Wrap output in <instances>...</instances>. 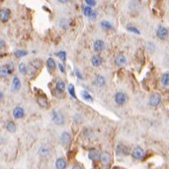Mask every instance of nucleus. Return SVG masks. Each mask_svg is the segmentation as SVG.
<instances>
[{
  "mask_svg": "<svg viewBox=\"0 0 169 169\" xmlns=\"http://www.w3.org/2000/svg\"><path fill=\"white\" fill-rule=\"evenodd\" d=\"M127 100H128V97H127L126 94L123 93V92H118V93H116V95H115V102L120 106L126 104Z\"/></svg>",
  "mask_w": 169,
  "mask_h": 169,
  "instance_id": "obj_1",
  "label": "nucleus"
},
{
  "mask_svg": "<svg viewBox=\"0 0 169 169\" xmlns=\"http://www.w3.org/2000/svg\"><path fill=\"white\" fill-rule=\"evenodd\" d=\"M51 119H53V123L56 125H62L64 123V118L60 112L53 111V115H51Z\"/></svg>",
  "mask_w": 169,
  "mask_h": 169,
  "instance_id": "obj_2",
  "label": "nucleus"
},
{
  "mask_svg": "<svg viewBox=\"0 0 169 169\" xmlns=\"http://www.w3.org/2000/svg\"><path fill=\"white\" fill-rule=\"evenodd\" d=\"M160 102H161V97H160L159 94L153 93L151 96H150V98H149L150 106H152V107H156V106L159 105Z\"/></svg>",
  "mask_w": 169,
  "mask_h": 169,
  "instance_id": "obj_3",
  "label": "nucleus"
},
{
  "mask_svg": "<svg viewBox=\"0 0 169 169\" xmlns=\"http://www.w3.org/2000/svg\"><path fill=\"white\" fill-rule=\"evenodd\" d=\"M145 151L141 147H135V149L131 151V156L135 159H143L145 157Z\"/></svg>",
  "mask_w": 169,
  "mask_h": 169,
  "instance_id": "obj_4",
  "label": "nucleus"
},
{
  "mask_svg": "<svg viewBox=\"0 0 169 169\" xmlns=\"http://www.w3.org/2000/svg\"><path fill=\"white\" fill-rule=\"evenodd\" d=\"M101 162L103 165L105 166H108L110 165V163H111L112 161V156L110 153H108V152H103V153L101 154Z\"/></svg>",
  "mask_w": 169,
  "mask_h": 169,
  "instance_id": "obj_5",
  "label": "nucleus"
},
{
  "mask_svg": "<svg viewBox=\"0 0 169 169\" xmlns=\"http://www.w3.org/2000/svg\"><path fill=\"white\" fill-rule=\"evenodd\" d=\"M101 154L97 149H91L88 153V157L93 161H97V160L101 159Z\"/></svg>",
  "mask_w": 169,
  "mask_h": 169,
  "instance_id": "obj_6",
  "label": "nucleus"
},
{
  "mask_svg": "<svg viewBox=\"0 0 169 169\" xmlns=\"http://www.w3.org/2000/svg\"><path fill=\"white\" fill-rule=\"evenodd\" d=\"M60 141H61L62 145H68L70 143V141H71V137H70V135L68 133L64 131V133H62L61 135H60Z\"/></svg>",
  "mask_w": 169,
  "mask_h": 169,
  "instance_id": "obj_7",
  "label": "nucleus"
},
{
  "mask_svg": "<svg viewBox=\"0 0 169 169\" xmlns=\"http://www.w3.org/2000/svg\"><path fill=\"white\" fill-rule=\"evenodd\" d=\"M94 50H95L97 53H99V51H102L104 49H105V43H104L102 40H97V41L94 42Z\"/></svg>",
  "mask_w": 169,
  "mask_h": 169,
  "instance_id": "obj_8",
  "label": "nucleus"
},
{
  "mask_svg": "<svg viewBox=\"0 0 169 169\" xmlns=\"http://www.w3.org/2000/svg\"><path fill=\"white\" fill-rule=\"evenodd\" d=\"M156 35H157V37L159 38V39L164 40L168 36V30L166 28H164V27H159L157 32H156Z\"/></svg>",
  "mask_w": 169,
  "mask_h": 169,
  "instance_id": "obj_9",
  "label": "nucleus"
},
{
  "mask_svg": "<svg viewBox=\"0 0 169 169\" xmlns=\"http://www.w3.org/2000/svg\"><path fill=\"white\" fill-rule=\"evenodd\" d=\"M24 115H25V112H24V110H23L22 107H16L15 109L13 110L14 118L21 119V118H23V117H24Z\"/></svg>",
  "mask_w": 169,
  "mask_h": 169,
  "instance_id": "obj_10",
  "label": "nucleus"
},
{
  "mask_svg": "<svg viewBox=\"0 0 169 169\" xmlns=\"http://www.w3.org/2000/svg\"><path fill=\"white\" fill-rule=\"evenodd\" d=\"M115 62H116V64L119 66L124 65V64H126V62H127L126 56L124 55H118L116 56V58H115Z\"/></svg>",
  "mask_w": 169,
  "mask_h": 169,
  "instance_id": "obj_11",
  "label": "nucleus"
},
{
  "mask_svg": "<svg viewBox=\"0 0 169 169\" xmlns=\"http://www.w3.org/2000/svg\"><path fill=\"white\" fill-rule=\"evenodd\" d=\"M56 169H65L66 168V161L63 158H58L55 162Z\"/></svg>",
  "mask_w": 169,
  "mask_h": 169,
  "instance_id": "obj_12",
  "label": "nucleus"
},
{
  "mask_svg": "<svg viewBox=\"0 0 169 169\" xmlns=\"http://www.w3.org/2000/svg\"><path fill=\"white\" fill-rule=\"evenodd\" d=\"M55 89H56V91H57V92L63 93L64 90H65V84H64L63 81H61V80L57 81V82H56V84H55Z\"/></svg>",
  "mask_w": 169,
  "mask_h": 169,
  "instance_id": "obj_13",
  "label": "nucleus"
},
{
  "mask_svg": "<svg viewBox=\"0 0 169 169\" xmlns=\"http://www.w3.org/2000/svg\"><path fill=\"white\" fill-rule=\"evenodd\" d=\"M102 57L100 55H94L92 57V60H91V62H92V64L94 66H96V67H98V66H100L102 64Z\"/></svg>",
  "mask_w": 169,
  "mask_h": 169,
  "instance_id": "obj_14",
  "label": "nucleus"
},
{
  "mask_svg": "<svg viewBox=\"0 0 169 169\" xmlns=\"http://www.w3.org/2000/svg\"><path fill=\"white\" fill-rule=\"evenodd\" d=\"M10 17V10L9 9H4L1 10V21L2 22H6Z\"/></svg>",
  "mask_w": 169,
  "mask_h": 169,
  "instance_id": "obj_15",
  "label": "nucleus"
},
{
  "mask_svg": "<svg viewBox=\"0 0 169 169\" xmlns=\"http://www.w3.org/2000/svg\"><path fill=\"white\" fill-rule=\"evenodd\" d=\"M117 152H118V154H121V155H127L129 151H128V149H127L125 145H119L118 147H117Z\"/></svg>",
  "mask_w": 169,
  "mask_h": 169,
  "instance_id": "obj_16",
  "label": "nucleus"
},
{
  "mask_svg": "<svg viewBox=\"0 0 169 169\" xmlns=\"http://www.w3.org/2000/svg\"><path fill=\"white\" fill-rule=\"evenodd\" d=\"M21 87V82L20 80H19V78L17 76H15L13 78V87H12V90L13 91H17L20 89Z\"/></svg>",
  "mask_w": 169,
  "mask_h": 169,
  "instance_id": "obj_17",
  "label": "nucleus"
},
{
  "mask_svg": "<svg viewBox=\"0 0 169 169\" xmlns=\"http://www.w3.org/2000/svg\"><path fill=\"white\" fill-rule=\"evenodd\" d=\"M47 66L50 70H55V62L51 57H50L49 59L47 60Z\"/></svg>",
  "mask_w": 169,
  "mask_h": 169,
  "instance_id": "obj_18",
  "label": "nucleus"
},
{
  "mask_svg": "<svg viewBox=\"0 0 169 169\" xmlns=\"http://www.w3.org/2000/svg\"><path fill=\"white\" fill-rule=\"evenodd\" d=\"M161 83L164 86H169V73L166 72L161 76Z\"/></svg>",
  "mask_w": 169,
  "mask_h": 169,
  "instance_id": "obj_19",
  "label": "nucleus"
},
{
  "mask_svg": "<svg viewBox=\"0 0 169 169\" xmlns=\"http://www.w3.org/2000/svg\"><path fill=\"white\" fill-rule=\"evenodd\" d=\"M96 83H97L98 86L103 87L104 85L106 84V80L103 76H97V78H96Z\"/></svg>",
  "mask_w": 169,
  "mask_h": 169,
  "instance_id": "obj_20",
  "label": "nucleus"
},
{
  "mask_svg": "<svg viewBox=\"0 0 169 169\" xmlns=\"http://www.w3.org/2000/svg\"><path fill=\"white\" fill-rule=\"evenodd\" d=\"M38 102H39V104H40V106H41V107H43V108H47L48 107V101H47V99H46V98L38 97Z\"/></svg>",
  "mask_w": 169,
  "mask_h": 169,
  "instance_id": "obj_21",
  "label": "nucleus"
},
{
  "mask_svg": "<svg viewBox=\"0 0 169 169\" xmlns=\"http://www.w3.org/2000/svg\"><path fill=\"white\" fill-rule=\"evenodd\" d=\"M6 129H7V131H10V133H14V131H16V126L13 122H8L7 126H6Z\"/></svg>",
  "mask_w": 169,
  "mask_h": 169,
  "instance_id": "obj_22",
  "label": "nucleus"
},
{
  "mask_svg": "<svg viewBox=\"0 0 169 169\" xmlns=\"http://www.w3.org/2000/svg\"><path fill=\"white\" fill-rule=\"evenodd\" d=\"M83 12H84V15L87 16V17H90V16L93 14L92 8L89 7V6H85V7L83 8Z\"/></svg>",
  "mask_w": 169,
  "mask_h": 169,
  "instance_id": "obj_23",
  "label": "nucleus"
},
{
  "mask_svg": "<svg viewBox=\"0 0 169 169\" xmlns=\"http://www.w3.org/2000/svg\"><path fill=\"white\" fill-rule=\"evenodd\" d=\"M82 98L84 100H86V101H93L92 96H91L88 92H86V91H83L82 92Z\"/></svg>",
  "mask_w": 169,
  "mask_h": 169,
  "instance_id": "obj_24",
  "label": "nucleus"
},
{
  "mask_svg": "<svg viewBox=\"0 0 169 169\" xmlns=\"http://www.w3.org/2000/svg\"><path fill=\"white\" fill-rule=\"evenodd\" d=\"M19 70H20V72L22 74H26L27 71H28V67H27L25 63H20V65H19Z\"/></svg>",
  "mask_w": 169,
  "mask_h": 169,
  "instance_id": "obj_25",
  "label": "nucleus"
},
{
  "mask_svg": "<svg viewBox=\"0 0 169 169\" xmlns=\"http://www.w3.org/2000/svg\"><path fill=\"white\" fill-rule=\"evenodd\" d=\"M101 27L104 29H112V25L110 22H106V21H102L101 22Z\"/></svg>",
  "mask_w": 169,
  "mask_h": 169,
  "instance_id": "obj_26",
  "label": "nucleus"
},
{
  "mask_svg": "<svg viewBox=\"0 0 169 169\" xmlns=\"http://www.w3.org/2000/svg\"><path fill=\"white\" fill-rule=\"evenodd\" d=\"M9 73H10V72H9V70H8L7 66H6V65L2 66V67H1V76L2 77L6 76V75H8Z\"/></svg>",
  "mask_w": 169,
  "mask_h": 169,
  "instance_id": "obj_27",
  "label": "nucleus"
},
{
  "mask_svg": "<svg viewBox=\"0 0 169 169\" xmlns=\"http://www.w3.org/2000/svg\"><path fill=\"white\" fill-rule=\"evenodd\" d=\"M27 51H15V55L17 56V57H23V56H25L27 55Z\"/></svg>",
  "mask_w": 169,
  "mask_h": 169,
  "instance_id": "obj_28",
  "label": "nucleus"
},
{
  "mask_svg": "<svg viewBox=\"0 0 169 169\" xmlns=\"http://www.w3.org/2000/svg\"><path fill=\"white\" fill-rule=\"evenodd\" d=\"M68 92L70 93V95H71L72 97L76 98V96H75V92H74V87L72 84H70L69 86H68Z\"/></svg>",
  "mask_w": 169,
  "mask_h": 169,
  "instance_id": "obj_29",
  "label": "nucleus"
},
{
  "mask_svg": "<svg viewBox=\"0 0 169 169\" xmlns=\"http://www.w3.org/2000/svg\"><path fill=\"white\" fill-rule=\"evenodd\" d=\"M65 55H66L65 51H60V53H57V56L62 60V61H64V60H65Z\"/></svg>",
  "mask_w": 169,
  "mask_h": 169,
  "instance_id": "obj_30",
  "label": "nucleus"
},
{
  "mask_svg": "<svg viewBox=\"0 0 169 169\" xmlns=\"http://www.w3.org/2000/svg\"><path fill=\"white\" fill-rule=\"evenodd\" d=\"M85 3L87 4V5H89V7H92V6H95L96 5V3H97V2L96 1H94V0H87V1H85Z\"/></svg>",
  "mask_w": 169,
  "mask_h": 169,
  "instance_id": "obj_31",
  "label": "nucleus"
},
{
  "mask_svg": "<svg viewBox=\"0 0 169 169\" xmlns=\"http://www.w3.org/2000/svg\"><path fill=\"white\" fill-rule=\"evenodd\" d=\"M128 30L131 31V32L135 33V34H139V31L137 28H135V27H128Z\"/></svg>",
  "mask_w": 169,
  "mask_h": 169,
  "instance_id": "obj_32",
  "label": "nucleus"
},
{
  "mask_svg": "<svg viewBox=\"0 0 169 169\" xmlns=\"http://www.w3.org/2000/svg\"><path fill=\"white\" fill-rule=\"evenodd\" d=\"M50 152V149H46V147H42L41 149V153L44 154V155H47V154H49Z\"/></svg>",
  "mask_w": 169,
  "mask_h": 169,
  "instance_id": "obj_33",
  "label": "nucleus"
},
{
  "mask_svg": "<svg viewBox=\"0 0 169 169\" xmlns=\"http://www.w3.org/2000/svg\"><path fill=\"white\" fill-rule=\"evenodd\" d=\"M75 74L77 75V77H78L79 79H83V76H82V75L80 74V72H79V71H78V70H77V69H75Z\"/></svg>",
  "mask_w": 169,
  "mask_h": 169,
  "instance_id": "obj_34",
  "label": "nucleus"
},
{
  "mask_svg": "<svg viewBox=\"0 0 169 169\" xmlns=\"http://www.w3.org/2000/svg\"><path fill=\"white\" fill-rule=\"evenodd\" d=\"M58 68H59V69H60V71H61L62 72V73H63V72H64V67H63V65H62V64H58Z\"/></svg>",
  "mask_w": 169,
  "mask_h": 169,
  "instance_id": "obj_35",
  "label": "nucleus"
},
{
  "mask_svg": "<svg viewBox=\"0 0 169 169\" xmlns=\"http://www.w3.org/2000/svg\"><path fill=\"white\" fill-rule=\"evenodd\" d=\"M72 169H82L80 167V166H77V165H75V166H73V167H72Z\"/></svg>",
  "mask_w": 169,
  "mask_h": 169,
  "instance_id": "obj_36",
  "label": "nucleus"
}]
</instances>
